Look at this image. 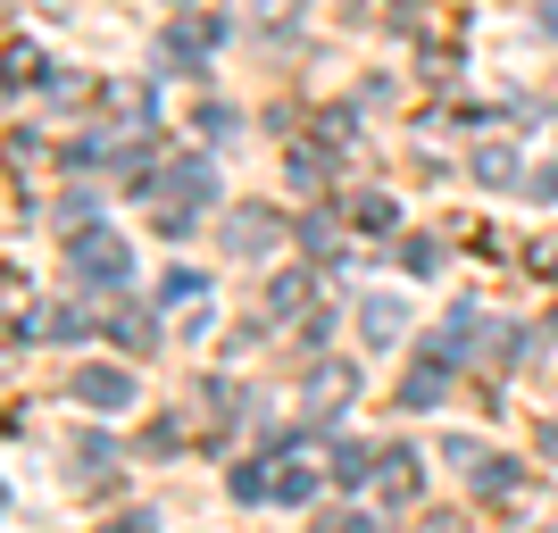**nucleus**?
I'll use <instances>...</instances> for the list:
<instances>
[{"label": "nucleus", "instance_id": "obj_4", "mask_svg": "<svg viewBox=\"0 0 558 533\" xmlns=\"http://www.w3.org/2000/svg\"><path fill=\"white\" fill-rule=\"evenodd\" d=\"M167 184L184 192V201H209V167H201V159H184V167H175V175H167Z\"/></svg>", "mask_w": 558, "mask_h": 533}, {"label": "nucleus", "instance_id": "obj_7", "mask_svg": "<svg viewBox=\"0 0 558 533\" xmlns=\"http://www.w3.org/2000/svg\"><path fill=\"white\" fill-rule=\"evenodd\" d=\"M550 459H558V425H550Z\"/></svg>", "mask_w": 558, "mask_h": 533}, {"label": "nucleus", "instance_id": "obj_2", "mask_svg": "<svg viewBox=\"0 0 558 533\" xmlns=\"http://www.w3.org/2000/svg\"><path fill=\"white\" fill-rule=\"evenodd\" d=\"M75 392L93 400V409H125V400H134V375H117V367H84V375H75Z\"/></svg>", "mask_w": 558, "mask_h": 533}, {"label": "nucleus", "instance_id": "obj_1", "mask_svg": "<svg viewBox=\"0 0 558 533\" xmlns=\"http://www.w3.org/2000/svg\"><path fill=\"white\" fill-rule=\"evenodd\" d=\"M75 267H84L93 292H117V283H125V251H117L109 233H84V242H75Z\"/></svg>", "mask_w": 558, "mask_h": 533}, {"label": "nucleus", "instance_id": "obj_5", "mask_svg": "<svg viewBox=\"0 0 558 533\" xmlns=\"http://www.w3.org/2000/svg\"><path fill=\"white\" fill-rule=\"evenodd\" d=\"M359 325H367V334H400V308H392V301H375Z\"/></svg>", "mask_w": 558, "mask_h": 533}, {"label": "nucleus", "instance_id": "obj_3", "mask_svg": "<svg viewBox=\"0 0 558 533\" xmlns=\"http://www.w3.org/2000/svg\"><path fill=\"white\" fill-rule=\"evenodd\" d=\"M226 242H233V251H267L276 226H267V217H242V226H226Z\"/></svg>", "mask_w": 558, "mask_h": 533}, {"label": "nucleus", "instance_id": "obj_6", "mask_svg": "<svg viewBox=\"0 0 558 533\" xmlns=\"http://www.w3.org/2000/svg\"><path fill=\"white\" fill-rule=\"evenodd\" d=\"M317 533H359V517H326V525H317Z\"/></svg>", "mask_w": 558, "mask_h": 533}]
</instances>
